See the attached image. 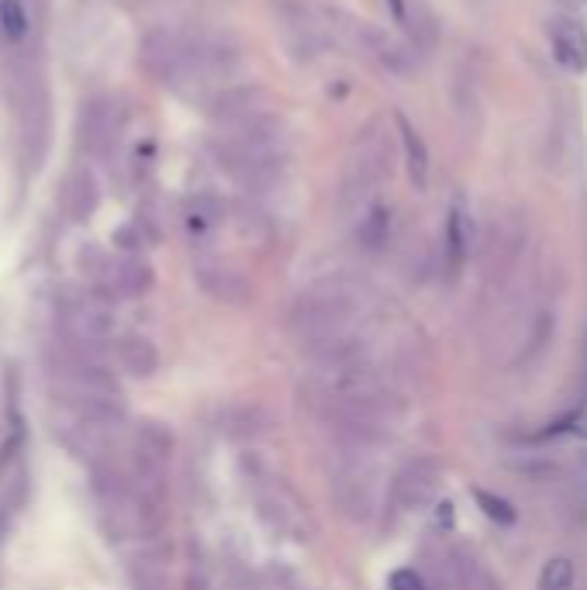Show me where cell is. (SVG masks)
Returning <instances> with one entry per match:
<instances>
[{
  "label": "cell",
  "instance_id": "1",
  "mask_svg": "<svg viewBox=\"0 0 587 590\" xmlns=\"http://www.w3.org/2000/svg\"><path fill=\"white\" fill-rule=\"evenodd\" d=\"M290 332L319 366L367 352L360 287L349 280L308 287L290 308Z\"/></svg>",
  "mask_w": 587,
  "mask_h": 590
},
{
  "label": "cell",
  "instance_id": "2",
  "mask_svg": "<svg viewBox=\"0 0 587 590\" xmlns=\"http://www.w3.org/2000/svg\"><path fill=\"white\" fill-rule=\"evenodd\" d=\"M212 156L239 186L260 194L284 173V124L277 115H269L239 129H218L212 139Z\"/></svg>",
  "mask_w": 587,
  "mask_h": 590
},
{
  "label": "cell",
  "instance_id": "3",
  "mask_svg": "<svg viewBox=\"0 0 587 590\" xmlns=\"http://www.w3.org/2000/svg\"><path fill=\"white\" fill-rule=\"evenodd\" d=\"M274 28L294 62H314L332 49L325 8L311 0H274Z\"/></svg>",
  "mask_w": 587,
  "mask_h": 590
},
{
  "label": "cell",
  "instance_id": "4",
  "mask_svg": "<svg viewBox=\"0 0 587 590\" xmlns=\"http://www.w3.org/2000/svg\"><path fill=\"white\" fill-rule=\"evenodd\" d=\"M256 508L277 535H287L294 542H308L314 535L311 511L284 477L256 473Z\"/></svg>",
  "mask_w": 587,
  "mask_h": 590
},
{
  "label": "cell",
  "instance_id": "5",
  "mask_svg": "<svg viewBox=\"0 0 587 590\" xmlns=\"http://www.w3.org/2000/svg\"><path fill=\"white\" fill-rule=\"evenodd\" d=\"M62 314V339L76 346H104L115 335V314L100 293H80V298H67L59 308Z\"/></svg>",
  "mask_w": 587,
  "mask_h": 590
},
{
  "label": "cell",
  "instance_id": "6",
  "mask_svg": "<svg viewBox=\"0 0 587 590\" xmlns=\"http://www.w3.org/2000/svg\"><path fill=\"white\" fill-rule=\"evenodd\" d=\"M204 104H207V115L215 118L218 129H239V124L274 115L269 94L263 87H256V83H228V87L215 91Z\"/></svg>",
  "mask_w": 587,
  "mask_h": 590
},
{
  "label": "cell",
  "instance_id": "7",
  "mask_svg": "<svg viewBox=\"0 0 587 590\" xmlns=\"http://www.w3.org/2000/svg\"><path fill=\"white\" fill-rule=\"evenodd\" d=\"M94 284L104 301H132L153 287V269L139 256H104L94 263Z\"/></svg>",
  "mask_w": 587,
  "mask_h": 590
},
{
  "label": "cell",
  "instance_id": "8",
  "mask_svg": "<svg viewBox=\"0 0 587 590\" xmlns=\"http://www.w3.org/2000/svg\"><path fill=\"white\" fill-rule=\"evenodd\" d=\"M124 108L115 97H94L91 104H83L80 111V142L83 149H91L94 156H108L124 135Z\"/></svg>",
  "mask_w": 587,
  "mask_h": 590
},
{
  "label": "cell",
  "instance_id": "9",
  "mask_svg": "<svg viewBox=\"0 0 587 590\" xmlns=\"http://www.w3.org/2000/svg\"><path fill=\"white\" fill-rule=\"evenodd\" d=\"M139 59L149 76H156L163 87L180 91V80H183V32H166L156 28L142 38V49Z\"/></svg>",
  "mask_w": 587,
  "mask_h": 590
},
{
  "label": "cell",
  "instance_id": "10",
  "mask_svg": "<svg viewBox=\"0 0 587 590\" xmlns=\"http://www.w3.org/2000/svg\"><path fill=\"white\" fill-rule=\"evenodd\" d=\"M387 159H391V149H387L384 135H376V132L360 135V142H356V149L349 156L346 194L349 197H367L373 186L387 177Z\"/></svg>",
  "mask_w": 587,
  "mask_h": 590
},
{
  "label": "cell",
  "instance_id": "11",
  "mask_svg": "<svg viewBox=\"0 0 587 590\" xmlns=\"http://www.w3.org/2000/svg\"><path fill=\"white\" fill-rule=\"evenodd\" d=\"M194 280H197V287L207 293V298L218 301V304L242 308V304L253 301V287H249V280L236 266H228L221 260H201L194 266Z\"/></svg>",
  "mask_w": 587,
  "mask_h": 590
},
{
  "label": "cell",
  "instance_id": "12",
  "mask_svg": "<svg viewBox=\"0 0 587 590\" xmlns=\"http://www.w3.org/2000/svg\"><path fill=\"white\" fill-rule=\"evenodd\" d=\"M439 494V470L429 459H415L394 477L391 497L402 511H426Z\"/></svg>",
  "mask_w": 587,
  "mask_h": 590
},
{
  "label": "cell",
  "instance_id": "13",
  "mask_svg": "<svg viewBox=\"0 0 587 590\" xmlns=\"http://www.w3.org/2000/svg\"><path fill=\"white\" fill-rule=\"evenodd\" d=\"M550 46L563 70L587 73V28L577 17H560L550 28Z\"/></svg>",
  "mask_w": 587,
  "mask_h": 590
},
{
  "label": "cell",
  "instance_id": "14",
  "mask_svg": "<svg viewBox=\"0 0 587 590\" xmlns=\"http://www.w3.org/2000/svg\"><path fill=\"white\" fill-rule=\"evenodd\" d=\"M470 249H474V215L464 201H456L450 207V218H446V266H450V273L464 269V263L470 260Z\"/></svg>",
  "mask_w": 587,
  "mask_h": 590
},
{
  "label": "cell",
  "instance_id": "15",
  "mask_svg": "<svg viewBox=\"0 0 587 590\" xmlns=\"http://www.w3.org/2000/svg\"><path fill=\"white\" fill-rule=\"evenodd\" d=\"M100 204V191L91 170H76L67 180V191H62V207L73 221H87Z\"/></svg>",
  "mask_w": 587,
  "mask_h": 590
},
{
  "label": "cell",
  "instance_id": "16",
  "mask_svg": "<svg viewBox=\"0 0 587 590\" xmlns=\"http://www.w3.org/2000/svg\"><path fill=\"white\" fill-rule=\"evenodd\" d=\"M115 356H118V366L129 370L132 376H153L159 370V352L149 339H142V335H124V339H118Z\"/></svg>",
  "mask_w": 587,
  "mask_h": 590
},
{
  "label": "cell",
  "instance_id": "17",
  "mask_svg": "<svg viewBox=\"0 0 587 590\" xmlns=\"http://www.w3.org/2000/svg\"><path fill=\"white\" fill-rule=\"evenodd\" d=\"M394 121H397V139H402V145H405L408 177H411L415 186H426V183H429V166H432L426 142H422V135H418V129H415V124H411L405 115H394Z\"/></svg>",
  "mask_w": 587,
  "mask_h": 590
},
{
  "label": "cell",
  "instance_id": "18",
  "mask_svg": "<svg viewBox=\"0 0 587 590\" xmlns=\"http://www.w3.org/2000/svg\"><path fill=\"white\" fill-rule=\"evenodd\" d=\"M225 215H228L225 201H218V197H212V194H197V197L187 201L183 221H187V228H191L194 239H207V236H212V231L225 221Z\"/></svg>",
  "mask_w": 587,
  "mask_h": 590
},
{
  "label": "cell",
  "instance_id": "19",
  "mask_svg": "<svg viewBox=\"0 0 587 590\" xmlns=\"http://www.w3.org/2000/svg\"><path fill=\"white\" fill-rule=\"evenodd\" d=\"M387 239H391V210L381 204H370L363 210L360 225H356V242H360V249H367V252H376L387 245Z\"/></svg>",
  "mask_w": 587,
  "mask_h": 590
},
{
  "label": "cell",
  "instance_id": "20",
  "mask_svg": "<svg viewBox=\"0 0 587 590\" xmlns=\"http://www.w3.org/2000/svg\"><path fill=\"white\" fill-rule=\"evenodd\" d=\"M28 11L21 0H0V38L17 46V41L28 38Z\"/></svg>",
  "mask_w": 587,
  "mask_h": 590
},
{
  "label": "cell",
  "instance_id": "21",
  "mask_svg": "<svg viewBox=\"0 0 587 590\" xmlns=\"http://www.w3.org/2000/svg\"><path fill=\"white\" fill-rule=\"evenodd\" d=\"M574 580H577V570L567 556H556L547 563V570L539 574V587L536 590H574Z\"/></svg>",
  "mask_w": 587,
  "mask_h": 590
},
{
  "label": "cell",
  "instance_id": "22",
  "mask_svg": "<svg viewBox=\"0 0 587 590\" xmlns=\"http://www.w3.org/2000/svg\"><path fill=\"white\" fill-rule=\"evenodd\" d=\"M387 587H391V590H429L426 580H422V574L411 570V566H402V570H394L391 580H387Z\"/></svg>",
  "mask_w": 587,
  "mask_h": 590
},
{
  "label": "cell",
  "instance_id": "23",
  "mask_svg": "<svg viewBox=\"0 0 587 590\" xmlns=\"http://www.w3.org/2000/svg\"><path fill=\"white\" fill-rule=\"evenodd\" d=\"M477 501H480V504H484V511H488L491 518H498V521H505V525H508V521H515V511L508 508V504H505V501H498L494 494H484V491H477Z\"/></svg>",
  "mask_w": 587,
  "mask_h": 590
},
{
  "label": "cell",
  "instance_id": "24",
  "mask_svg": "<svg viewBox=\"0 0 587 590\" xmlns=\"http://www.w3.org/2000/svg\"><path fill=\"white\" fill-rule=\"evenodd\" d=\"M142 4H149V0H142Z\"/></svg>",
  "mask_w": 587,
  "mask_h": 590
},
{
  "label": "cell",
  "instance_id": "25",
  "mask_svg": "<svg viewBox=\"0 0 587 590\" xmlns=\"http://www.w3.org/2000/svg\"><path fill=\"white\" fill-rule=\"evenodd\" d=\"M584 4H587V0H584Z\"/></svg>",
  "mask_w": 587,
  "mask_h": 590
}]
</instances>
